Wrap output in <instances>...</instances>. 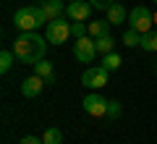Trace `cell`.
I'll use <instances>...</instances> for the list:
<instances>
[{"label":"cell","mask_w":157,"mask_h":144,"mask_svg":"<svg viewBox=\"0 0 157 144\" xmlns=\"http://www.w3.org/2000/svg\"><path fill=\"white\" fill-rule=\"evenodd\" d=\"M155 3H157V0H155Z\"/></svg>","instance_id":"cell-26"},{"label":"cell","mask_w":157,"mask_h":144,"mask_svg":"<svg viewBox=\"0 0 157 144\" xmlns=\"http://www.w3.org/2000/svg\"><path fill=\"white\" fill-rule=\"evenodd\" d=\"M34 71H37V76H42L47 84H55V71H52V63L50 60H39L37 66H34Z\"/></svg>","instance_id":"cell-12"},{"label":"cell","mask_w":157,"mask_h":144,"mask_svg":"<svg viewBox=\"0 0 157 144\" xmlns=\"http://www.w3.org/2000/svg\"><path fill=\"white\" fill-rule=\"evenodd\" d=\"M152 26H155V13L147 6H136L128 13V29H134L139 34H147V32H152Z\"/></svg>","instance_id":"cell-3"},{"label":"cell","mask_w":157,"mask_h":144,"mask_svg":"<svg viewBox=\"0 0 157 144\" xmlns=\"http://www.w3.org/2000/svg\"><path fill=\"white\" fill-rule=\"evenodd\" d=\"M45 84H47L45 79L34 73V76L24 79V84H21V94L26 97V100H34V97H39V94H42V89H45Z\"/></svg>","instance_id":"cell-9"},{"label":"cell","mask_w":157,"mask_h":144,"mask_svg":"<svg viewBox=\"0 0 157 144\" xmlns=\"http://www.w3.org/2000/svg\"><path fill=\"white\" fill-rule=\"evenodd\" d=\"M42 142H45V144H60L63 142V131L55 128V126H50L45 134H42Z\"/></svg>","instance_id":"cell-17"},{"label":"cell","mask_w":157,"mask_h":144,"mask_svg":"<svg viewBox=\"0 0 157 144\" xmlns=\"http://www.w3.org/2000/svg\"><path fill=\"white\" fill-rule=\"evenodd\" d=\"M121 113H123V107H121V102L118 100H107V118H121Z\"/></svg>","instance_id":"cell-21"},{"label":"cell","mask_w":157,"mask_h":144,"mask_svg":"<svg viewBox=\"0 0 157 144\" xmlns=\"http://www.w3.org/2000/svg\"><path fill=\"white\" fill-rule=\"evenodd\" d=\"M81 107H84V113H89L94 118L107 115V100L102 94H86L84 100H81Z\"/></svg>","instance_id":"cell-7"},{"label":"cell","mask_w":157,"mask_h":144,"mask_svg":"<svg viewBox=\"0 0 157 144\" xmlns=\"http://www.w3.org/2000/svg\"><path fill=\"white\" fill-rule=\"evenodd\" d=\"M45 37H47V42L50 45H63L68 37H71V21H63V18H55V21H47L45 24Z\"/></svg>","instance_id":"cell-4"},{"label":"cell","mask_w":157,"mask_h":144,"mask_svg":"<svg viewBox=\"0 0 157 144\" xmlns=\"http://www.w3.org/2000/svg\"><path fill=\"white\" fill-rule=\"evenodd\" d=\"M92 3L89 0H73V3H68L66 8V16L71 18V21H86V18L92 16Z\"/></svg>","instance_id":"cell-8"},{"label":"cell","mask_w":157,"mask_h":144,"mask_svg":"<svg viewBox=\"0 0 157 144\" xmlns=\"http://www.w3.org/2000/svg\"><path fill=\"white\" fill-rule=\"evenodd\" d=\"M89 3H92V8H94V11H107L115 0H89Z\"/></svg>","instance_id":"cell-22"},{"label":"cell","mask_w":157,"mask_h":144,"mask_svg":"<svg viewBox=\"0 0 157 144\" xmlns=\"http://www.w3.org/2000/svg\"><path fill=\"white\" fill-rule=\"evenodd\" d=\"M94 45H97V53H100V55L115 53V39H113L110 34H105V37H97V39H94Z\"/></svg>","instance_id":"cell-13"},{"label":"cell","mask_w":157,"mask_h":144,"mask_svg":"<svg viewBox=\"0 0 157 144\" xmlns=\"http://www.w3.org/2000/svg\"><path fill=\"white\" fill-rule=\"evenodd\" d=\"M107 21H110V26H121L123 21H128V13H126V8L121 6V3H113L110 8H107Z\"/></svg>","instance_id":"cell-11"},{"label":"cell","mask_w":157,"mask_h":144,"mask_svg":"<svg viewBox=\"0 0 157 144\" xmlns=\"http://www.w3.org/2000/svg\"><path fill=\"white\" fill-rule=\"evenodd\" d=\"M86 26H89V37H94V39L110 34V21H89Z\"/></svg>","instance_id":"cell-14"},{"label":"cell","mask_w":157,"mask_h":144,"mask_svg":"<svg viewBox=\"0 0 157 144\" xmlns=\"http://www.w3.org/2000/svg\"><path fill=\"white\" fill-rule=\"evenodd\" d=\"M107 76H110V71L102 66H89L84 73H81V84L89 89H102L107 84Z\"/></svg>","instance_id":"cell-6"},{"label":"cell","mask_w":157,"mask_h":144,"mask_svg":"<svg viewBox=\"0 0 157 144\" xmlns=\"http://www.w3.org/2000/svg\"><path fill=\"white\" fill-rule=\"evenodd\" d=\"M13 24L21 32H37L42 24H47V16L42 11V6H21L13 16Z\"/></svg>","instance_id":"cell-2"},{"label":"cell","mask_w":157,"mask_h":144,"mask_svg":"<svg viewBox=\"0 0 157 144\" xmlns=\"http://www.w3.org/2000/svg\"><path fill=\"white\" fill-rule=\"evenodd\" d=\"M18 144H45V142H42V139H37V136H24Z\"/></svg>","instance_id":"cell-23"},{"label":"cell","mask_w":157,"mask_h":144,"mask_svg":"<svg viewBox=\"0 0 157 144\" xmlns=\"http://www.w3.org/2000/svg\"><path fill=\"white\" fill-rule=\"evenodd\" d=\"M155 26H157V11H155Z\"/></svg>","instance_id":"cell-24"},{"label":"cell","mask_w":157,"mask_h":144,"mask_svg":"<svg viewBox=\"0 0 157 144\" xmlns=\"http://www.w3.org/2000/svg\"><path fill=\"white\" fill-rule=\"evenodd\" d=\"M71 37H73V39L89 37V26H86L84 21H71Z\"/></svg>","instance_id":"cell-19"},{"label":"cell","mask_w":157,"mask_h":144,"mask_svg":"<svg viewBox=\"0 0 157 144\" xmlns=\"http://www.w3.org/2000/svg\"><path fill=\"white\" fill-rule=\"evenodd\" d=\"M47 45H50L47 37H39L37 32H21L13 42V55L26 66H37L39 60H45Z\"/></svg>","instance_id":"cell-1"},{"label":"cell","mask_w":157,"mask_h":144,"mask_svg":"<svg viewBox=\"0 0 157 144\" xmlns=\"http://www.w3.org/2000/svg\"><path fill=\"white\" fill-rule=\"evenodd\" d=\"M73 55L78 58V63H92L100 53H97V45H94V37H81L73 42Z\"/></svg>","instance_id":"cell-5"},{"label":"cell","mask_w":157,"mask_h":144,"mask_svg":"<svg viewBox=\"0 0 157 144\" xmlns=\"http://www.w3.org/2000/svg\"><path fill=\"white\" fill-rule=\"evenodd\" d=\"M13 60H16V55H13V50H3L0 53V73H8L13 68Z\"/></svg>","instance_id":"cell-18"},{"label":"cell","mask_w":157,"mask_h":144,"mask_svg":"<svg viewBox=\"0 0 157 144\" xmlns=\"http://www.w3.org/2000/svg\"><path fill=\"white\" fill-rule=\"evenodd\" d=\"M39 6L45 11L47 21H55V18H63L66 8H63V0H39Z\"/></svg>","instance_id":"cell-10"},{"label":"cell","mask_w":157,"mask_h":144,"mask_svg":"<svg viewBox=\"0 0 157 144\" xmlns=\"http://www.w3.org/2000/svg\"><path fill=\"white\" fill-rule=\"evenodd\" d=\"M121 55H118V53H107V55H102V63L100 66L102 68H107V71H115V68H121Z\"/></svg>","instance_id":"cell-15"},{"label":"cell","mask_w":157,"mask_h":144,"mask_svg":"<svg viewBox=\"0 0 157 144\" xmlns=\"http://www.w3.org/2000/svg\"><path fill=\"white\" fill-rule=\"evenodd\" d=\"M141 50H147V53H157V32H147V34H141Z\"/></svg>","instance_id":"cell-16"},{"label":"cell","mask_w":157,"mask_h":144,"mask_svg":"<svg viewBox=\"0 0 157 144\" xmlns=\"http://www.w3.org/2000/svg\"><path fill=\"white\" fill-rule=\"evenodd\" d=\"M123 45H126V47H139V45H141V34L134 32V29H128V32L123 34Z\"/></svg>","instance_id":"cell-20"},{"label":"cell","mask_w":157,"mask_h":144,"mask_svg":"<svg viewBox=\"0 0 157 144\" xmlns=\"http://www.w3.org/2000/svg\"><path fill=\"white\" fill-rule=\"evenodd\" d=\"M68 3H73V0H68Z\"/></svg>","instance_id":"cell-25"}]
</instances>
